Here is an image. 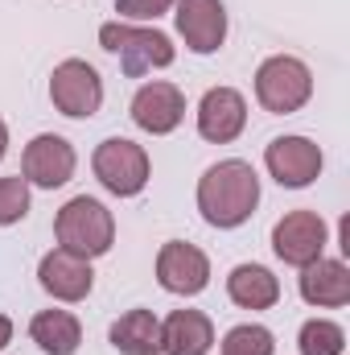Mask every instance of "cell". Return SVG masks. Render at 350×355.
I'll list each match as a JSON object with an SVG mask.
<instances>
[{
  "mask_svg": "<svg viewBox=\"0 0 350 355\" xmlns=\"http://www.w3.org/2000/svg\"><path fill=\"white\" fill-rule=\"evenodd\" d=\"M248 128V99L235 87H210L198 103V137L210 145H231Z\"/></svg>",
  "mask_w": 350,
  "mask_h": 355,
  "instance_id": "cell-13",
  "label": "cell"
},
{
  "mask_svg": "<svg viewBox=\"0 0 350 355\" xmlns=\"http://www.w3.org/2000/svg\"><path fill=\"white\" fill-rule=\"evenodd\" d=\"M227 297L239 310H272L280 302V277L264 265H235L227 277Z\"/></svg>",
  "mask_w": 350,
  "mask_h": 355,
  "instance_id": "cell-18",
  "label": "cell"
},
{
  "mask_svg": "<svg viewBox=\"0 0 350 355\" xmlns=\"http://www.w3.org/2000/svg\"><path fill=\"white\" fill-rule=\"evenodd\" d=\"M75 145L58 132H37L29 145H25V157H21V178L37 190H58L75 178Z\"/></svg>",
  "mask_w": 350,
  "mask_h": 355,
  "instance_id": "cell-9",
  "label": "cell"
},
{
  "mask_svg": "<svg viewBox=\"0 0 350 355\" xmlns=\"http://www.w3.org/2000/svg\"><path fill=\"white\" fill-rule=\"evenodd\" d=\"M8 343H12V318H8V314H0V352H4Z\"/></svg>",
  "mask_w": 350,
  "mask_h": 355,
  "instance_id": "cell-24",
  "label": "cell"
},
{
  "mask_svg": "<svg viewBox=\"0 0 350 355\" xmlns=\"http://www.w3.org/2000/svg\"><path fill=\"white\" fill-rule=\"evenodd\" d=\"M260 207V174L243 157L214 162L206 174L198 178V211L210 227L231 232L243 227Z\"/></svg>",
  "mask_w": 350,
  "mask_h": 355,
  "instance_id": "cell-1",
  "label": "cell"
},
{
  "mask_svg": "<svg viewBox=\"0 0 350 355\" xmlns=\"http://www.w3.org/2000/svg\"><path fill=\"white\" fill-rule=\"evenodd\" d=\"M29 215V182L21 174L0 178V227H12Z\"/></svg>",
  "mask_w": 350,
  "mask_h": 355,
  "instance_id": "cell-22",
  "label": "cell"
},
{
  "mask_svg": "<svg viewBox=\"0 0 350 355\" xmlns=\"http://www.w3.org/2000/svg\"><path fill=\"white\" fill-rule=\"evenodd\" d=\"M214 322L202 310H174L161 322V352L165 355H210Z\"/></svg>",
  "mask_w": 350,
  "mask_h": 355,
  "instance_id": "cell-16",
  "label": "cell"
},
{
  "mask_svg": "<svg viewBox=\"0 0 350 355\" xmlns=\"http://www.w3.org/2000/svg\"><path fill=\"white\" fill-rule=\"evenodd\" d=\"M264 166H268V174L276 178L284 190H305V186H313L322 178L326 153L309 137H276L264 149Z\"/></svg>",
  "mask_w": 350,
  "mask_h": 355,
  "instance_id": "cell-8",
  "label": "cell"
},
{
  "mask_svg": "<svg viewBox=\"0 0 350 355\" xmlns=\"http://www.w3.org/2000/svg\"><path fill=\"white\" fill-rule=\"evenodd\" d=\"M297 352L301 355H342L347 352V331L330 318H309L297 335Z\"/></svg>",
  "mask_w": 350,
  "mask_h": 355,
  "instance_id": "cell-20",
  "label": "cell"
},
{
  "mask_svg": "<svg viewBox=\"0 0 350 355\" xmlns=\"http://www.w3.org/2000/svg\"><path fill=\"white\" fill-rule=\"evenodd\" d=\"M107 339L120 355H157L161 352V318L153 310L136 306V310H128L111 322Z\"/></svg>",
  "mask_w": 350,
  "mask_h": 355,
  "instance_id": "cell-17",
  "label": "cell"
},
{
  "mask_svg": "<svg viewBox=\"0 0 350 355\" xmlns=\"http://www.w3.org/2000/svg\"><path fill=\"white\" fill-rule=\"evenodd\" d=\"M301 297L317 310H342L350 302V268L342 261H313L301 268Z\"/></svg>",
  "mask_w": 350,
  "mask_h": 355,
  "instance_id": "cell-15",
  "label": "cell"
},
{
  "mask_svg": "<svg viewBox=\"0 0 350 355\" xmlns=\"http://www.w3.org/2000/svg\"><path fill=\"white\" fill-rule=\"evenodd\" d=\"M54 236H58V248H66L83 261H95V257L111 252V244H116V215L99 198L75 194L54 215Z\"/></svg>",
  "mask_w": 350,
  "mask_h": 355,
  "instance_id": "cell-3",
  "label": "cell"
},
{
  "mask_svg": "<svg viewBox=\"0 0 350 355\" xmlns=\"http://www.w3.org/2000/svg\"><path fill=\"white\" fill-rule=\"evenodd\" d=\"M50 103L71 116V120H91L103 107V79L83 58H66L50 75Z\"/></svg>",
  "mask_w": 350,
  "mask_h": 355,
  "instance_id": "cell-7",
  "label": "cell"
},
{
  "mask_svg": "<svg viewBox=\"0 0 350 355\" xmlns=\"http://www.w3.org/2000/svg\"><path fill=\"white\" fill-rule=\"evenodd\" d=\"M276 352V339L272 331L260 322H239L223 335V352L219 355H272Z\"/></svg>",
  "mask_w": 350,
  "mask_h": 355,
  "instance_id": "cell-21",
  "label": "cell"
},
{
  "mask_svg": "<svg viewBox=\"0 0 350 355\" xmlns=\"http://www.w3.org/2000/svg\"><path fill=\"white\" fill-rule=\"evenodd\" d=\"M174 8V0H116V12L124 17V21H157V17H165Z\"/></svg>",
  "mask_w": 350,
  "mask_h": 355,
  "instance_id": "cell-23",
  "label": "cell"
},
{
  "mask_svg": "<svg viewBox=\"0 0 350 355\" xmlns=\"http://www.w3.org/2000/svg\"><path fill=\"white\" fill-rule=\"evenodd\" d=\"M29 339L46 355H75L83 343V322L71 310H42L29 322Z\"/></svg>",
  "mask_w": 350,
  "mask_h": 355,
  "instance_id": "cell-19",
  "label": "cell"
},
{
  "mask_svg": "<svg viewBox=\"0 0 350 355\" xmlns=\"http://www.w3.org/2000/svg\"><path fill=\"white\" fill-rule=\"evenodd\" d=\"M132 124L140 128V132H153V137H169L177 124L185 120V95L177 83H165V79H157V83H140L136 95H132Z\"/></svg>",
  "mask_w": 350,
  "mask_h": 355,
  "instance_id": "cell-12",
  "label": "cell"
},
{
  "mask_svg": "<svg viewBox=\"0 0 350 355\" xmlns=\"http://www.w3.org/2000/svg\"><path fill=\"white\" fill-rule=\"evenodd\" d=\"M256 99L272 116H293L313 99V71L293 54H272L256 71Z\"/></svg>",
  "mask_w": 350,
  "mask_h": 355,
  "instance_id": "cell-4",
  "label": "cell"
},
{
  "mask_svg": "<svg viewBox=\"0 0 350 355\" xmlns=\"http://www.w3.org/2000/svg\"><path fill=\"white\" fill-rule=\"evenodd\" d=\"M4 153H8V124L0 120V162H4Z\"/></svg>",
  "mask_w": 350,
  "mask_h": 355,
  "instance_id": "cell-25",
  "label": "cell"
},
{
  "mask_svg": "<svg viewBox=\"0 0 350 355\" xmlns=\"http://www.w3.org/2000/svg\"><path fill=\"white\" fill-rule=\"evenodd\" d=\"M326 244H330V227H326V219L317 211H288L272 227V252L293 268L322 261Z\"/></svg>",
  "mask_w": 350,
  "mask_h": 355,
  "instance_id": "cell-6",
  "label": "cell"
},
{
  "mask_svg": "<svg viewBox=\"0 0 350 355\" xmlns=\"http://www.w3.org/2000/svg\"><path fill=\"white\" fill-rule=\"evenodd\" d=\"M91 170H95L99 186H103L107 194L132 198V194H140V190L149 186L153 162H149L145 145H136V141H128V137H107V141H99V149H95V157H91Z\"/></svg>",
  "mask_w": 350,
  "mask_h": 355,
  "instance_id": "cell-5",
  "label": "cell"
},
{
  "mask_svg": "<svg viewBox=\"0 0 350 355\" xmlns=\"http://www.w3.org/2000/svg\"><path fill=\"white\" fill-rule=\"evenodd\" d=\"M174 25L185 50H194V54H214L227 42L223 0H174Z\"/></svg>",
  "mask_w": 350,
  "mask_h": 355,
  "instance_id": "cell-10",
  "label": "cell"
},
{
  "mask_svg": "<svg viewBox=\"0 0 350 355\" xmlns=\"http://www.w3.org/2000/svg\"><path fill=\"white\" fill-rule=\"evenodd\" d=\"M99 46L120 58L128 79H140L149 71H165V67H174V58H177L169 33H161L153 25H132V21L99 25Z\"/></svg>",
  "mask_w": 350,
  "mask_h": 355,
  "instance_id": "cell-2",
  "label": "cell"
},
{
  "mask_svg": "<svg viewBox=\"0 0 350 355\" xmlns=\"http://www.w3.org/2000/svg\"><path fill=\"white\" fill-rule=\"evenodd\" d=\"M37 281L42 289L54 297V302H83L91 289H95V272L91 261L66 252V248H50L37 265Z\"/></svg>",
  "mask_w": 350,
  "mask_h": 355,
  "instance_id": "cell-14",
  "label": "cell"
},
{
  "mask_svg": "<svg viewBox=\"0 0 350 355\" xmlns=\"http://www.w3.org/2000/svg\"><path fill=\"white\" fill-rule=\"evenodd\" d=\"M157 281L165 293L177 297H194L210 285V261L198 244H185V240H169L161 244L157 252Z\"/></svg>",
  "mask_w": 350,
  "mask_h": 355,
  "instance_id": "cell-11",
  "label": "cell"
}]
</instances>
